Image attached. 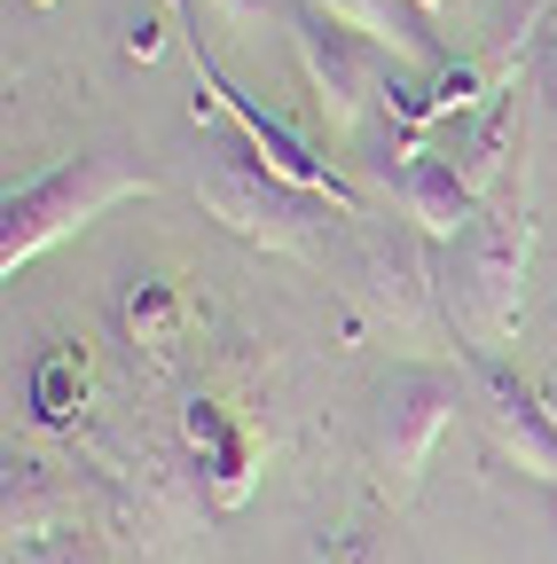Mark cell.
<instances>
[{"label":"cell","mask_w":557,"mask_h":564,"mask_svg":"<svg viewBox=\"0 0 557 564\" xmlns=\"http://www.w3.org/2000/svg\"><path fill=\"white\" fill-rule=\"evenodd\" d=\"M32 9H47V0H32Z\"/></svg>","instance_id":"cell-21"},{"label":"cell","mask_w":557,"mask_h":564,"mask_svg":"<svg viewBox=\"0 0 557 564\" xmlns=\"http://www.w3.org/2000/svg\"><path fill=\"white\" fill-rule=\"evenodd\" d=\"M79 408H87V352L72 337H55L32 361V415L47 423V432H72Z\"/></svg>","instance_id":"cell-12"},{"label":"cell","mask_w":557,"mask_h":564,"mask_svg":"<svg viewBox=\"0 0 557 564\" xmlns=\"http://www.w3.org/2000/svg\"><path fill=\"white\" fill-rule=\"evenodd\" d=\"M118 329H126L133 345H181L189 306H181V291H173L165 274H133L126 291H118Z\"/></svg>","instance_id":"cell-13"},{"label":"cell","mask_w":557,"mask_h":564,"mask_svg":"<svg viewBox=\"0 0 557 564\" xmlns=\"http://www.w3.org/2000/svg\"><path fill=\"white\" fill-rule=\"evenodd\" d=\"M416 17H425L440 40H463V24H471V0H416Z\"/></svg>","instance_id":"cell-17"},{"label":"cell","mask_w":557,"mask_h":564,"mask_svg":"<svg viewBox=\"0 0 557 564\" xmlns=\"http://www.w3.org/2000/svg\"><path fill=\"white\" fill-rule=\"evenodd\" d=\"M291 55H299V70H307V95H314L330 141H354V133H362V118L385 102V79H393V63H400V55L377 47L369 32L322 17L314 0H299V9H291Z\"/></svg>","instance_id":"cell-4"},{"label":"cell","mask_w":557,"mask_h":564,"mask_svg":"<svg viewBox=\"0 0 557 564\" xmlns=\"http://www.w3.org/2000/svg\"><path fill=\"white\" fill-rule=\"evenodd\" d=\"M9 564H103L95 541L72 525V533H40V541H9Z\"/></svg>","instance_id":"cell-14"},{"label":"cell","mask_w":557,"mask_h":564,"mask_svg":"<svg viewBox=\"0 0 557 564\" xmlns=\"http://www.w3.org/2000/svg\"><path fill=\"white\" fill-rule=\"evenodd\" d=\"M196 204H204V220H221L228 236H244V243H259V251H275V259H299V251H314V236H322L330 220H354V212H338L330 196L283 181L236 126H228V133L204 126Z\"/></svg>","instance_id":"cell-1"},{"label":"cell","mask_w":557,"mask_h":564,"mask_svg":"<svg viewBox=\"0 0 557 564\" xmlns=\"http://www.w3.org/2000/svg\"><path fill=\"white\" fill-rule=\"evenodd\" d=\"M118 47H126V63H158L165 55V17L158 9H133L126 32H118Z\"/></svg>","instance_id":"cell-15"},{"label":"cell","mask_w":557,"mask_h":564,"mask_svg":"<svg viewBox=\"0 0 557 564\" xmlns=\"http://www.w3.org/2000/svg\"><path fill=\"white\" fill-rule=\"evenodd\" d=\"M463 408H471V384H463V369H440V361H408L377 384V478L393 502H408L425 486Z\"/></svg>","instance_id":"cell-5"},{"label":"cell","mask_w":557,"mask_h":564,"mask_svg":"<svg viewBox=\"0 0 557 564\" xmlns=\"http://www.w3.org/2000/svg\"><path fill=\"white\" fill-rule=\"evenodd\" d=\"M322 564H393V556L377 549V533H338V541L322 549Z\"/></svg>","instance_id":"cell-16"},{"label":"cell","mask_w":557,"mask_h":564,"mask_svg":"<svg viewBox=\"0 0 557 564\" xmlns=\"http://www.w3.org/2000/svg\"><path fill=\"white\" fill-rule=\"evenodd\" d=\"M213 9H221L228 24H259V17H267V0H213Z\"/></svg>","instance_id":"cell-18"},{"label":"cell","mask_w":557,"mask_h":564,"mask_svg":"<svg viewBox=\"0 0 557 564\" xmlns=\"http://www.w3.org/2000/svg\"><path fill=\"white\" fill-rule=\"evenodd\" d=\"M456 173L479 188V204H503V196H518L526 188V118H518V87L511 95H495L486 110H471V118H456Z\"/></svg>","instance_id":"cell-9"},{"label":"cell","mask_w":557,"mask_h":564,"mask_svg":"<svg viewBox=\"0 0 557 564\" xmlns=\"http://www.w3.org/2000/svg\"><path fill=\"white\" fill-rule=\"evenodd\" d=\"M526 267H534V212H526V188H518L503 204H486L463 243L440 251V306H448L463 352H503L518 337Z\"/></svg>","instance_id":"cell-2"},{"label":"cell","mask_w":557,"mask_h":564,"mask_svg":"<svg viewBox=\"0 0 557 564\" xmlns=\"http://www.w3.org/2000/svg\"><path fill=\"white\" fill-rule=\"evenodd\" d=\"M322 17H338V24H354V32H369L377 47H393L400 63H416V70H448L456 63V47L416 17V0H314Z\"/></svg>","instance_id":"cell-10"},{"label":"cell","mask_w":557,"mask_h":564,"mask_svg":"<svg viewBox=\"0 0 557 564\" xmlns=\"http://www.w3.org/2000/svg\"><path fill=\"white\" fill-rule=\"evenodd\" d=\"M463 384H471V408H479V423L495 432V447L526 470V478H542V486H557V423H549V400H542V384L534 377H518L503 352H463Z\"/></svg>","instance_id":"cell-6"},{"label":"cell","mask_w":557,"mask_h":564,"mask_svg":"<svg viewBox=\"0 0 557 564\" xmlns=\"http://www.w3.org/2000/svg\"><path fill=\"white\" fill-rule=\"evenodd\" d=\"M126 196H158V181L142 165L110 158V150H79V158L47 165L40 181L9 188L0 196V274H24L40 251L72 243L79 228H95L103 212L126 204Z\"/></svg>","instance_id":"cell-3"},{"label":"cell","mask_w":557,"mask_h":564,"mask_svg":"<svg viewBox=\"0 0 557 564\" xmlns=\"http://www.w3.org/2000/svg\"><path fill=\"white\" fill-rule=\"evenodd\" d=\"M549 345H557V299H549Z\"/></svg>","instance_id":"cell-20"},{"label":"cell","mask_w":557,"mask_h":564,"mask_svg":"<svg viewBox=\"0 0 557 564\" xmlns=\"http://www.w3.org/2000/svg\"><path fill=\"white\" fill-rule=\"evenodd\" d=\"M385 188L400 196V220L416 228V236H425L432 251H448V243H463L471 228H479V188L456 173V158L448 150H416L408 165H393L385 173Z\"/></svg>","instance_id":"cell-8"},{"label":"cell","mask_w":557,"mask_h":564,"mask_svg":"<svg viewBox=\"0 0 557 564\" xmlns=\"http://www.w3.org/2000/svg\"><path fill=\"white\" fill-rule=\"evenodd\" d=\"M181 447L196 463V486H204V502L213 510H244L251 502V486H259V440L236 423V408L221 400H181Z\"/></svg>","instance_id":"cell-7"},{"label":"cell","mask_w":557,"mask_h":564,"mask_svg":"<svg viewBox=\"0 0 557 564\" xmlns=\"http://www.w3.org/2000/svg\"><path fill=\"white\" fill-rule=\"evenodd\" d=\"M542 95H549V110H557V32H549V47H542Z\"/></svg>","instance_id":"cell-19"},{"label":"cell","mask_w":557,"mask_h":564,"mask_svg":"<svg viewBox=\"0 0 557 564\" xmlns=\"http://www.w3.org/2000/svg\"><path fill=\"white\" fill-rule=\"evenodd\" d=\"M72 525H79V494L55 478V463H40V455H9V541L72 533Z\"/></svg>","instance_id":"cell-11"}]
</instances>
